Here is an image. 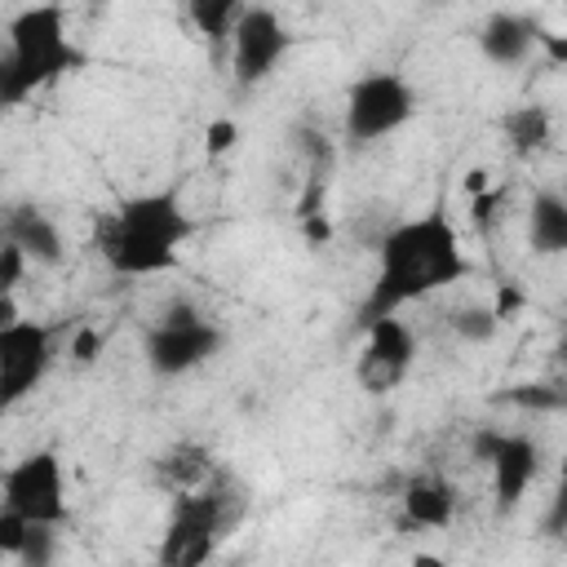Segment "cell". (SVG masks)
Segmentation results:
<instances>
[{"mask_svg": "<svg viewBox=\"0 0 567 567\" xmlns=\"http://www.w3.org/2000/svg\"><path fill=\"white\" fill-rule=\"evenodd\" d=\"M27 97H35L27 84H22V75H18V66H13V58H9V49L0 53V111H13V106H22Z\"/></svg>", "mask_w": 567, "mask_h": 567, "instance_id": "21", "label": "cell"}, {"mask_svg": "<svg viewBox=\"0 0 567 567\" xmlns=\"http://www.w3.org/2000/svg\"><path fill=\"white\" fill-rule=\"evenodd\" d=\"M208 474H213V452L199 447V443H177V447H168V452L155 461V478H159L168 492L199 487V483H208Z\"/></svg>", "mask_w": 567, "mask_h": 567, "instance_id": "16", "label": "cell"}, {"mask_svg": "<svg viewBox=\"0 0 567 567\" xmlns=\"http://www.w3.org/2000/svg\"><path fill=\"white\" fill-rule=\"evenodd\" d=\"M501 323H505V319L496 315V306H474V301H470V306L447 310V328H452V337L465 341V346H487Z\"/></svg>", "mask_w": 567, "mask_h": 567, "instance_id": "19", "label": "cell"}, {"mask_svg": "<svg viewBox=\"0 0 567 567\" xmlns=\"http://www.w3.org/2000/svg\"><path fill=\"white\" fill-rule=\"evenodd\" d=\"M416 359V332L399 315H377L363 323V350L354 359V381L363 394H390Z\"/></svg>", "mask_w": 567, "mask_h": 567, "instance_id": "10", "label": "cell"}, {"mask_svg": "<svg viewBox=\"0 0 567 567\" xmlns=\"http://www.w3.org/2000/svg\"><path fill=\"white\" fill-rule=\"evenodd\" d=\"M235 137H239V124H235V120H213V124L204 128V146H208V155H226V151L235 146Z\"/></svg>", "mask_w": 567, "mask_h": 567, "instance_id": "25", "label": "cell"}, {"mask_svg": "<svg viewBox=\"0 0 567 567\" xmlns=\"http://www.w3.org/2000/svg\"><path fill=\"white\" fill-rule=\"evenodd\" d=\"M501 439H505V430H496V425H478L474 430V439H470V452H474V461H492V452L501 447Z\"/></svg>", "mask_w": 567, "mask_h": 567, "instance_id": "27", "label": "cell"}, {"mask_svg": "<svg viewBox=\"0 0 567 567\" xmlns=\"http://www.w3.org/2000/svg\"><path fill=\"white\" fill-rule=\"evenodd\" d=\"M456 518V487L443 474H416L403 487V523L416 532H439Z\"/></svg>", "mask_w": 567, "mask_h": 567, "instance_id": "14", "label": "cell"}, {"mask_svg": "<svg viewBox=\"0 0 567 567\" xmlns=\"http://www.w3.org/2000/svg\"><path fill=\"white\" fill-rule=\"evenodd\" d=\"M487 465H492L496 505L509 514V509H518V501L527 496V487H532L536 474H540V443H536L532 434H505Z\"/></svg>", "mask_w": 567, "mask_h": 567, "instance_id": "11", "label": "cell"}, {"mask_svg": "<svg viewBox=\"0 0 567 567\" xmlns=\"http://www.w3.org/2000/svg\"><path fill=\"white\" fill-rule=\"evenodd\" d=\"M470 279V257L461 252V235L447 213H421L394 221L377 244V275L359 306V323L377 315H399L403 306Z\"/></svg>", "mask_w": 567, "mask_h": 567, "instance_id": "1", "label": "cell"}, {"mask_svg": "<svg viewBox=\"0 0 567 567\" xmlns=\"http://www.w3.org/2000/svg\"><path fill=\"white\" fill-rule=\"evenodd\" d=\"M27 518L22 514H13L9 505H0V558H18V549H22V540H27Z\"/></svg>", "mask_w": 567, "mask_h": 567, "instance_id": "24", "label": "cell"}, {"mask_svg": "<svg viewBox=\"0 0 567 567\" xmlns=\"http://www.w3.org/2000/svg\"><path fill=\"white\" fill-rule=\"evenodd\" d=\"M53 368V332L35 319L0 328V421L31 399Z\"/></svg>", "mask_w": 567, "mask_h": 567, "instance_id": "8", "label": "cell"}, {"mask_svg": "<svg viewBox=\"0 0 567 567\" xmlns=\"http://www.w3.org/2000/svg\"><path fill=\"white\" fill-rule=\"evenodd\" d=\"M0 239L18 244V248L27 252V261H35V266H62V257H66V239H62L58 221H53L44 208H35V204L9 208Z\"/></svg>", "mask_w": 567, "mask_h": 567, "instance_id": "13", "label": "cell"}, {"mask_svg": "<svg viewBox=\"0 0 567 567\" xmlns=\"http://www.w3.org/2000/svg\"><path fill=\"white\" fill-rule=\"evenodd\" d=\"M540 44V27L536 18L527 13H509V9H496L483 18L478 27V53L492 62V66H523Z\"/></svg>", "mask_w": 567, "mask_h": 567, "instance_id": "12", "label": "cell"}, {"mask_svg": "<svg viewBox=\"0 0 567 567\" xmlns=\"http://www.w3.org/2000/svg\"><path fill=\"white\" fill-rule=\"evenodd\" d=\"M465 186H470L474 195H478V190H487V173H483V168H474V173L465 177Z\"/></svg>", "mask_w": 567, "mask_h": 567, "instance_id": "29", "label": "cell"}, {"mask_svg": "<svg viewBox=\"0 0 567 567\" xmlns=\"http://www.w3.org/2000/svg\"><path fill=\"white\" fill-rule=\"evenodd\" d=\"M221 341H226L221 328L204 310H195L190 301H173L151 323L142 354H146V368L155 377H186V372L204 368L221 350Z\"/></svg>", "mask_w": 567, "mask_h": 567, "instance_id": "5", "label": "cell"}, {"mask_svg": "<svg viewBox=\"0 0 567 567\" xmlns=\"http://www.w3.org/2000/svg\"><path fill=\"white\" fill-rule=\"evenodd\" d=\"M27 252L18 248V244H9V239H0V292H18V284H22V275H27Z\"/></svg>", "mask_w": 567, "mask_h": 567, "instance_id": "23", "label": "cell"}, {"mask_svg": "<svg viewBox=\"0 0 567 567\" xmlns=\"http://www.w3.org/2000/svg\"><path fill=\"white\" fill-rule=\"evenodd\" d=\"M505 399L518 403V408H540V412H558L563 408V390H554V385H514Z\"/></svg>", "mask_w": 567, "mask_h": 567, "instance_id": "22", "label": "cell"}, {"mask_svg": "<svg viewBox=\"0 0 567 567\" xmlns=\"http://www.w3.org/2000/svg\"><path fill=\"white\" fill-rule=\"evenodd\" d=\"M239 505H230V496L213 483L173 492V514L159 540V563L164 567H199L213 558V549L221 545V536L235 527Z\"/></svg>", "mask_w": 567, "mask_h": 567, "instance_id": "4", "label": "cell"}, {"mask_svg": "<svg viewBox=\"0 0 567 567\" xmlns=\"http://www.w3.org/2000/svg\"><path fill=\"white\" fill-rule=\"evenodd\" d=\"M501 133H505L509 151L527 159V155H536V151L549 142V133H554V115H549V106L527 102V106H514V111L501 120Z\"/></svg>", "mask_w": 567, "mask_h": 567, "instance_id": "17", "label": "cell"}, {"mask_svg": "<svg viewBox=\"0 0 567 567\" xmlns=\"http://www.w3.org/2000/svg\"><path fill=\"white\" fill-rule=\"evenodd\" d=\"M527 244L540 257L567 252V199L558 190H536L527 208Z\"/></svg>", "mask_w": 567, "mask_h": 567, "instance_id": "15", "label": "cell"}, {"mask_svg": "<svg viewBox=\"0 0 567 567\" xmlns=\"http://www.w3.org/2000/svg\"><path fill=\"white\" fill-rule=\"evenodd\" d=\"M195 235L190 213L182 208V195L173 186L137 190L115 204V213L102 221L97 248L120 279H146L177 266L182 244Z\"/></svg>", "mask_w": 567, "mask_h": 567, "instance_id": "2", "label": "cell"}, {"mask_svg": "<svg viewBox=\"0 0 567 567\" xmlns=\"http://www.w3.org/2000/svg\"><path fill=\"white\" fill-rule=\"evenodd\" d=\"M0 505L22 514L27 523H66V478L62 456L53 447H35L22 461H13L0 478Z\"/></svg>", "mask_w": 567, "mask_h": 567, "instance_id": "7", "label": "cell"}, {"mask_svg": "<svg viewBox=\"0 0 567 567\" xmlns=\"http://www.w3.org/2000/svg\"><path fill=\"white\" fill-rule=\"evenodd\" d=\"M306 217H310V213H306ZM306 235H310V239H323V235H328V226H323V221H315V217H310V221H306Z\"/></svg>", "mask_w": 567, "mask_h": 567, "instance_id": "30", "label": "cell"}, {"mask_svg": "<svg viewBox=\"0 0 567 567\" xmlns=\"http://www.w3.org/2000/svg\"><path fill=\"white\" fill-rule=\"evenodd\" d=\"M53 558H58V532H53V523H31L27 527V540L18 549V563L22 567H49Z\"/></svg>", "mask_w": 567, "mask_h": 567, "instance_id": "20", "label": "cell"}, {"mask_svg": "<svg viewBox=\"0 0 567 567\" xmlns=\"http://www.w3.org/2000/svg\"><path fill=\"white\" fill-rule=\"evenodd\" d=\"M97 350H102V332L97 328H75V337H71V359L75 363H93L97 359Z\"/></svg>", "mask_w": 567, "mask_h": 567, "instance_id": "26", "label": "cell"}, {"mask_svg": "<svg viewBox=\"0 0 567 567\" xmlns=\"http://www.w3.org/2000/svg\"><path fill=\"white\" fill-rule=\"evenodd\" d=\"M4 35H9V58H13V66H18V75L31 93H40V89L58 84L62 75L89 66V53L71 40L66 9L58 0H40V4L18 9L9 18Z\"/></svg>", "mask_w": 567, "mask_h": 567, "instance_id": "3", "label": "cell"}, {"mask_svg": "<svg viewBox=\"0 0 567 567\" xmlns=\"http://www.w3.org/2000/svg\"><path fill=\"white\" fill-rule=\"evenodd\" d=\"M434 4H443V0H434Z\"/></svg>", "mask_w": 567, "mask_h": 567, "instance_id": "31", "label": "cell"}, {"mask_svg": "<svg viewBox=\"0 0 567 567\" xmlns=\"http://www.w3.org/2000/svg\"><path fill=\"white\" fill-rule=\"evenodd\" d=\"M416 115V89L399 71H368L346 93V142L372 146Z\"/></svg>", "mask_w": 567, "mask_h": 567, "instance_id": "6", "label": "cell"}, {"mask_svg": "<svg viewBox=\"0 0 567 567\" xmlns=\"http://www.w3.org/2000/svg\"><path fill=\"white\" fill-rule=\"evenodd\" d=\"M239 13H244V0H186V18H190V27H195L208 44L230 40Z\"/></svg>", "mask_w": 567, "mask_h": 567, "instance_id": "18", "label": "cell"}, {"mask_svg": "<svg viewBox=\"0 0 567 567\" xmlns=\"http://www.w3.org/2000/svg\"><path fill=\"white\" fill-rule=\"evenodd\" d=\"M292 49V35L288 27L279 22L275 9L266 4H248L230 31V75L239 89H252L261 80H270V71L288 58Z\"/></svg>", "mask_w": 567, "mask_h": 567, "instance_id": "9", "label": "cell"}, {"mask_svg": "<svg viewBox=\"0 0 567 567\" xmlns=\"http://www.w3.org/2000/svg\"><path fill=\"white\" fill-rule=\"evenodd\" d=\"M18 319H22L18 297H13V292H0V328H9V323H18Z\"/></svg>", "mask_w": 567, "mask_h": 567, "instance_id": "28", "label": "cell"}]
</instances>
